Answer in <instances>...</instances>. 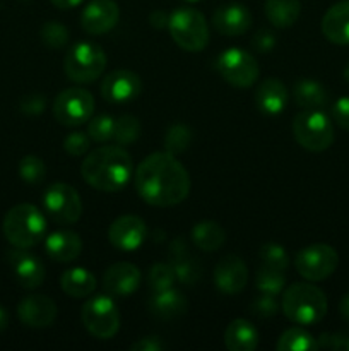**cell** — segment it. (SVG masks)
<instances>
[{"mask_svg":"<svg viewBox=\"0 0 349 351\" xmlns=\"http://www.w3.org/2000/svg\"><path fill=\"white\" fill-rule=\"evenodd\" d=\"M94 113V96L82 88H68L58 93L53 101V115L65 127H77L89 122Z\"/></svg>","mask_w":349,"mask_h":351,"instance_id":"11","label":"cell"},{"mask_svg":"<svg viewBox=\"0 0 349 351\" xmlns=\"http://www.w3.org/2000/svg\"><path fill=\"white\" fill-rule=\"evenodd\" d=\"M43 206L57 225H74L82 216L81 195L72 185L64 182H57L44 191Z\"/></svg>","mask_w":349,"mask_h":351,"instance_id":"12","label":"cell"},{"mask_svg":"<svg viewBox=\"0 0 349 351\" xmlns=\"http://www.w3.org/2000/svg\"><path fill=\"white\" fill-rule=\"evenodd\" d=\"M142 91V81L132 71H113L106 74L101 81V95L112 105L130 103Z\"/></svg>","mask_w":349,"mask_h":351,"instance_id":"13","label":"cell"},{"mask_svg":"<svg viewBox=\"0 0 349 351\" xmlns=\"http://www.w3.org/2000/svg\"><path fill=\"white\" fill-rule=\"evenodd\" d=\"M276 348L279 351H315L318 350L317 338L305 331L303 328H289L279 336Z\"/></svg>","mask_w":349,"mask_h":351,"instance_id":"31","label":"cell"},{"mask_svg":"<svg viewBox=\"0 0 349 351\" xmlns=\"http://www.w3.org/2000/svg\"><path fill=\"white\" fill-rule=\"evenodd\" d=\"M224 346L229 351H253L259 346V331L245 319H235L224 331Z\"/></svg>","mask_w":349,"mask_h":351,"instance_id":"27","label":"cell"},{"mask_svg":"<svg viewBox=\"0 0 349 351\" xmlns=\"http://www.w3.org/2000/svg\"><path fill=\"white\" fill-rule=\"evenodd\" d=\"M149 287L153 291H161L168 290V288H173L177 283V273H174V267L170 263H156L149 269Z\"/></svg>","mask_w":349,"mask_h":351,"instance_id":"35","label":"cell"},{"mask_svg":"<svg viewBox=\"0 0 349 351\" xmlns=\"http://www.w3.org/2000/svg\"><path fill=\"white\" fill-rule=\"evenodd\" d=\"M318 350L349 351V332H322L317 338Z\"/></svg>","mask_w":349,"mask_h":351,"instance_id":"42","label":"cell"},{"mask_svg":"<svg viewBox=\"0 0 349 351\" xmlns=\"http://www.w3.org/2000/svg\"><path fill=\"white\" fill-rule=\"evenodd\" d=\"M84 328L98 339H112L120 329V312L112 295H96L89 298L81 311Z\"/></svg>","mask_w":349,"mask_h":351,"instance_id":"8","label":"cell"},{"mask_svg":"<svg viewBox=\"0 0 349 351\" xmlns=\"http://www.w3.org/2000/svg\"><path fill=\"white\" fill-rule=\"evenodd\" d=\"M7 324H9V315H7L5 308L0 307V332L5 331Z\"/></svg>","mask_w":349,"mask_h":351,"instance_id":"50","label":"cell"},{"mask_svg":"<svg viewBox=\"0 0 349 351\" xmlns=\"http://www.w3.org/2000/svg\"><path fill=\"white\" fill-rule=\"evenodd\" d=\"M120 19V7L113 0H92L81 14V26L91 36H99L116 26Z\"/></svg>","mask_w":349,"mask_h":351,"instance_id":"16","label":"cell"},{"mask_svg":"<svg viewBox=\"0 0 349 351\" xmlns=\"http://www.w3.org/2000/svg\"><path fill=\"white\" fill-rule=\"evenodd\" d=\"M44 250L55 263H72L82 252V240L72 230H57L44 239Z\"/></svg>","mask_w":349,"mask_h":351,"instance_id":"22","label":"cell"},{"mask_svg":"<svg viewBox=\"0 0 349 351\" xmlns=\"http://www.w3.org/2000/svg\"><path fill=\"white\" fill-rule=\"evenodd\" d=\"M322 34L334 45H349V0L334 3L324 14Z\"/></svg>","mask_w":349,"mask_h":351,"instance_id":"24","label":"cell"},{"mask_svg":"<svg viewBox=\"0 0 349 351\" xmlns=\"http://www.w3.org/2000/svg\"><path fill=\"white\" fill-rule=\"evenodd\" d=\"M255 105L263 115L276 117L286 110L287 89L283 81L276 77H267L257 86Z\"/></svg>","mask_w":349,"mask_h":351,"instance_id":"23","label":"cell"},{"mask_svg":"<svg viewBox=\"0 0 349 351\" xmlns=\"http://www.w3.org/2000/svg\"><path fill=\"white\" fill-rule=\"evenodd\" d=\"M212 26L222 36H240L252 26V14L242 3H224L216 9Z\"/></svg>","mask_w":349,"mask_h":351,"instance_id":"20","label":"cell"},{"mask_svg":"<svg viewBox=\"0 0 349 351\" xmlns=\"http://www.w3.org/2000/svg\"><path fill=\"white\" fill-rule=\"evenodd\" d=\"M259 257L263 266L276 267L281 271H286L289 267V256H287L286 249L279 243L266 242L259 249Z\"/></svg>","mask_w":349,"mask_h":351,"instance_id":"36","label":"cell"},{"mask_svg":"<svg viewBox=\"0 0 349 351\" xmlns=\"http://www.w3.org/2000/svg\"><path fill=\"white\" fill-rule=\"evenodd\" d=\"M342 75H344V81L349 82V64L344 67V72H342Z\"/></svg>","mask_w":349,"mask_h":351,"instance_id":"51","label":"cell"},{"mask_svg":"<svg viewBox=\"0 0 349 351\" xmlns=\"http://www.w3.org/2000/svg\"><path fill=\"white\" fill-rule=\"evenodd\" d=\"M50 2L53 3V5L57 7V9L70 10V9H74V7L81 5V3L84 2V0H50Z\"/></svg>","mask_w":349,"mask_h":351,"instance_id":"48","label":"cell"},{"mask_svg":"<svg viewBox=\"0 0 349 351\" xmlns=\"http://www.w3.org/2000/svg\"><path fill=\"white\" fill-rule=\"evenodd\" d=\"M216 71L235 88H252L260 74L255 57L242 48H226L216 58Z\"/></svg>","mask_w":349,"mask_h":351,"instance_id":"9","label":"cell"},{"mask_svg":"<svg viewBox=\"0 0 349 351\" xmlns=\"http://www.w3.org/2000/svg\"><path fill=\"white\" fill-rule=\"evenodd\" d=\"M133 185L149 206L171 208L181 204L190 194V175L174 154L159 151L140 161L133 171Z\"/></svg>","mask_w":349,"mask_h":351,"instance_id":"1","label":"cell"},{"mask_svg":"<svg viewBox=\"0 0 349 351\" xmlns=\"http://www.w3.org/2000/svg\"><path fill=\"white\" fill-rule=\"evenodd\" d=\"M106 53L98 43L79 41L68 48L64 58V72L72 82L89 84L105 72Z\"/></svg>","mask_w":349,"mask_h":351,"instance_id":"6","label":"cell"},{"mask_svg":"<svg viewBox=\"0 0 349 351\" xmlns=\"http://www.w3.org/2000/svg\"><path fill=\"white\" fill-rule=\"evenodd\" d=\"M248 283V267L242 257L222 256L214 267V285L221 293L238 295Z\"/></svg>","mask_w":349,"mask_h":351,"instance_id":"15","label":"cell"},{"mask_svg":"<svg viewBox=\"0 0 349 351\" xmlns=\"http://www.w3.org/2000/svg\"><path fill=\"white\" fill-rule=\"evenodd\" d=\"M40 34L41 41L48 48H53V50H60L68 41V29L64 24L58 23V21H48V23H44Z\"/></svg>","mask_w":349,"mask_h":351,"instance_id":"39","label":"cell"},{"mask_svg":"<svg viewBox=\"0 0 349 351\" xmlns=\"http://www.w3.org/2000/svg\"><path fill=\"white\" fill-rule=\"evenodd\" d=\"M17 317L27 328H48L57 319V304L47 295H29L17 305Z\"/></svg>","mask_w":349,"mask_h":351,"instance_id":"17","label":"cell"},{"mask_svg":"<svg viewBox=\"0 0 349 351\" xmlns=\"http://www.w3.org/2000/svg\"><path fill=\"white\" fill-rule=\"evenodd\" d=\"M168 257H170V264L174 267L178 283L187 285V287H194V285L201 280V263L192 256L183 239H177L170 243Z\"/></svg>","mask_w":349,"mask_h":351,"instance_id":"21","label":"cell"},{"mask_svg":"<svg viewBox=\"0 0 349 351\" xmlns=\"http://www.w3.org/2000/svg\"><path fill=\"white\" fill-rule=\"evenodd\" d=\"M149 312L157 319H174L180 317L187 312L188 302L185 295L177 288H168V290L153 291V297L149 298Z\"/></svg>","mask_w":349,"mask_h":351,"instance_id":"25","label":"cell"},{"mask_svg":"<svg viewBox=\"0 0 349 351\" xmlns=\"http://www.w3.org/2000/svg\"><path fill=\"white\" fill-rule=\"evenodd\" d=\"M190 239L202 252H216L224 245L226 232L219 223L201 221L192 228Z\"/></svg>","mask_w":349,"mask_h":351,"instance_id":"30","label":"cell"},{"mask_svg":"<svg viewBox=\"0 0 349 351\" xmlns=\"http://www.w3.org/2000/svg\"><path fill=\"white\" fill-rule=\"evenodd\" d=\"M60 288L72 298H86L96 290V278L86 267H70L60 276Z\"/></svg>","mask_w":349,"mask_h":351,"instance_id":"28","label":"cell"},{"mask_svg":"<svg viewBox=\"0 0 349 351\" xmlns=\"http://www.w3.org/2000/svg\"><path fill=\"white\" fill-rule=\"evenodd\" d=\"M44 105H47V99H44L43 95H27L26 98L21 101V110H23L26 115H40L44 110Z\"/></svg>","mask_w":349,"mask_h":351,"instance_id":"45","label":"cell"},{"mask_svg":"<svg viewBox=\"0 0 349 351\" xmlns=\"http://www.w3.org/2000/svg\"><path fill=\"white\" fill-rule=\"evenodd\" d=\"M140 136V122L133 115H122L115 119V130H113V141L118 146H129L135 143Z\"/></svg>","mask_w":349,"mask_h":351,"instance_id":"34","label":"cell"},{"mask_svg":"<svg viewBox=\"0 0 349 351\" xmlns=\"http://www.w3.org/2000/svg\"><path fill=\"white\" fill-rule=\"evenodd\" d=\"M7 259H9L14 276H16L17 283L21 287L26 288V290H34V288L43 285L47 271H44L41 259H38L34 254L26 252V249H16L14 247V250L7 254Z\"/></svg>","mask_w":349,"mask_h":351,"instance_id":"19","label":"cell"},{"mask_svg":"<svg viewBox=\"0 0 349 351\" xmlns=\"http://www.w3.org/2000/svg\"><path fill=\"white\" fill-rule=\"evenodd\" d=\"M293 99L303 110H322L325 105H328L331 96L322 82L305 77L294 82Z\"/></svg>","mask_w":349,"mask_h":351,"instance_id":"26","label":"cell"},{"mask_svg":"<svg viewBox=\"0 0 349 351\" xmlns=\"http://www.w3.org/2000/svg\"><path fill=\"white\" fill-rule=\"evenodd\" d=\"M19 175L26 184L38 185L47 177V167H44L41 158L34 156V154H27V156H24L21 160Z\"/></svg>","mask_w":349,"mask_h":351,"instance_id":"37","label":"cell"},{"mask_svg":"<svg viewBox=\"0 0 349 351\" xmlns=\"http://www.w3.org/2000/svg\"><path fill=\"white\" fill-rule=\"evenodd\" d=\"M339 312H341L342 319H344L346 322H349V293H346L344 297L341 298V302H339Z\"/></svg>","mask_w":349,"mask_h":351,"instance_id":"49","label":"cell"},{"mask_svg":"<svg viewBox=\"0 0 349 351\" xmlns=\"http://www.w3.org/2000/svg\"><path fill=\"white\" fill-rule=\"evenodd\" d=\"M327 297L310 283H294L284 288L281 308L293 324L315 326L327 314Z\"/></svg>","mask_w":349,"mask_h":351,"instance_id":"3","label":"cell"},{"mask_svg":"<svg viewBox=\"0 0 349 351\" xmlns=\"http://www.w3.org/2000/svg\"><path fill=\"white\" fill-rule=\"evenodd\" d=\"M2 232L16 249H33L47 235V218L34 204H17L7 211Z\"/></svg>","mask_w":349,"mask_h":351,"instance_id":"4","label":"cell"},{"mask_svg":"<svg viewBox=\"0 0 349 351\" xmlns=\"http://www.w3.org/2000/svg\"><path fill=\"white\" fill-rule=\"evenodd\" d=\"M168 21H170V14H164L163 10H154L149 16L151 26L156 27V29H163L168 27Z\"/></svg>","mask_w":349,"mask_h":351,"instance_id":"47","label":"cell"},{"mask_svg":"<svg viewBox=\"0 0 349 351\" xmlns=\"http://www.w3.org/2000/svg\"><path fill=\"white\" fill-rule=\"evenodd\" d=\"M252 47L260 53H269L276 47V34L269 29H259L252 38Z\"/></svg>","mask_w":349,"mask_h":351,"instance_id":"44","label":"cell"},{"mask_svg":"<svg viewBox=\"0 0 349 351\" xmlns=\"http://www.w3.org/2000/svg\"><path fill=\"white\" fill-rule=\"evenodd\" d=\"M255 287L260 293L281 295L286 288V271L276 269V267L260 266L255 274Z\"/></svg>","mask_w":349,"mask_h":351,"instance_id":"32","label":"cell"},{"mask_svg":"<svg viewBox=\"0 0 349 351\" xmlns=\"http://www.w3.org/2000/svg\"><path fill=\"white\" fill-rule=\"evenodd\" d=\"M337 266V250L327 243H311V245L301 249L294 257V267H296L298 274L311 283L327 280L335 273Z\"/></svg>","mask_w":349,"mask_h":351,"instance_id":"10","label":"cell"},{"mask_svg":"<svg viewBox=\"0 0 349 351\" xmlns=\"http://www.w3.org/2000/svg\"><path fill=\"white\" fill-rule=\"evenodd\" d=\"M332 119L337 123L341 129L349 130V96H342V98L335 99L332 105Z\"/></svg>","mask_w":349,"mask_h":351,"instance_id":"43","label":"cell"},{"mask_svg":"<svg viewBox=\"0 0 349 351\" xmlns=\"http://www.w3.org/2000/svg\"><path fill=\"white\" fill-rule=\"evenodd\" d=\"M250 311L253 315L262 319L274 317V315L279 312V302L276 300V295H267L262 293L260 297H257L255 300L250 305Z\"/></svg>","mask_w":349,"mask_h":351,"instance_id":"40","label":"cell"},{"mask_svg":"<svg viewBox=\"0 0 349 351\" xmlns=\"http://www.w3.org/2000/svg\"><path fill=\"white\" fill-rule=\"evenodd\" d=\"M147 237V225L135 215H123L116 218L108 228V240L115 249L123 252L137 250Z\"/></svg>","mask_w":349,"mask_h":351,"instance_id":"14","label":"cell"},{"mask_svg":"<svg viewBox=\"0 0 349 351\" xmlns=\"http://www.w3.org/2000/svg\"><path fill=\"white\" fill-rule=\"evenodd\" d=\"M293 136L303 149L322 153L334 144L332 120L322 110H303L293 120Z\"/></svg>","mask_w":349,"mask_h":351,"instance_id":"7","label":"cell"},{"mask_svg":"<svg viewBox=\"0 0 349 351\" xmlns=\"http://www.w3.org/2000/svg\"><path fill=\"white\" fill-rule=\"evenodd\" d=\"M132 351H161L166 350V343L159 338V336H146V338H140L139 341L132 343L130 345Z\"/></svg>","mask_w":349,"mask_h":351,"instance_id":"46","label":"cell"},{"mask_svg":"<svg viewBox=\"0 0 349 351\" xmlns=\"http://www.w3.org/2000/svg\"><path fill=\"white\" fill-rule=\"evenodd\" d=\"M81 175L88 185L101 192H118L132 180V156L122 146H99L82 160Z\"/></svg>","mask_w":349,"mask_h":351,"instance_id":"2","label":"cell"},{"mask_svg":"<svg viewBox=\"0 0 349 351\" xmlns=\"http://www.w3.org/2000/svg\"><path fill=\"white\" fill-rule=\"evenodd\" d=\"M142 281L139 267L132 263H116L106 269L103 276V288L112 297L125 298L135 293Z\"/></svg>","mask_w":349,"mask_h":351,"instance_id":"18","label":"cell"},{"mask_svg":"<svg viewBox=\"0 0 349 351\" xmlns=\"http://www.w3.org/2000/svg\"><path fill=\"white\" fill-rule=\"evenodd\" d=\"M91 147V137L86 132H70L64 139V149L67 151L70 156H82Z\"/></svg>","mask_w":349,"mask_h":351,"instance_id":"41","label":"cell"},{"mask_svg":"<svg viewBox=\"0 0 349 351\" xmlns=\"http://www.w3.org/2000/svg\"><path fill=\"white\" fill-rule=\"evenodd\" d=\"M113 130H115V119L112 115H98L88 122V136L91 141L105 144L113 141Z\"/></svg>","mask_w":349,"mask_h":351,"instance_id":"38","label":"cell"},{"mask_svg":"<svg viewBox=\"0 0 349 351\" xmlns=\"http://www.w3.org/2000/svg\"><path fill=\"white\" fill-rule=\"evenodd\" d=\"M263 12L274 27H291L301 14L300 0H266Z\"/></svg>","mask_w":349,"mask_h":351,"instance_id":"29","label":"cell"},{"mask_svg":"<svg viewBox=\"0 0 349 351\" xmlns=\"http://www.w3.org/2000/svg\"><path fill=\"white\" fill-rule=\"evenodd\" d=\"M168 31L185 51L197 53L209 45V26L204 14L194 7H178L170 14Z\"/></svg>","mask_w":349,"mask_h":351,"instance_id":"5","label":"cell"},{"mask_svg":"<svg viewBox=\"0 0 349 351\" xmlns=\"http://www.w3.org/2000/svg\"><path fill=\"white\" fill-rule=\"evenodd\" d=\"M185 2H198V0H185Z\"/></svg>","mask_w":349,"mask_h":351,"instance_id":"52","label":"cell"},{"mask_svg":"<svg viewBox=\"0 0 349 351\" xmlns=\"http://www.w3.org/2000/svg\"><path fill=\"white\" fill-rule=\"evenodd\" d=\"M164 149L171 154H180L190 147L192 143V130L190 127L183 125V123H174L164 134Z\"/></svg>","mask_w":349,"mask_h":351,"instance_id":"33","label":"cell"}]
</instances>
